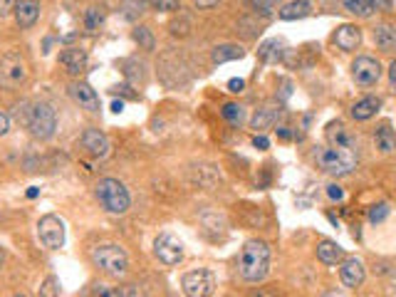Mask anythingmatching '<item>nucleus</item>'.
Wrapping results in <instances>:
<instances>
[{"label": "nucleus", "mask_w": 396, "mask_h": 297, "mask_svg": "<svg viewBox=\"0 0 396 297\" xmlns=\"http://www.w3.org/2000/svg\"><path fill=\"white\" fill-rule=\"evenodd\" d=\"M238 270L245 283H260L270 270V245L265 241H248L241 250Z\"/></svg>", "instance_id": "obj_1"}, {"label": "nucleus", "mask_w": 396, "mask_h": 297, "mask_svg": "<svg viewBox=\"0 0 396 297\" xmlns=\"http://www.w3.org/2000/svg\"><path fill=\"white\" fill-rule=\"evenodd\" d=\"M94 196H97L99 206L107 210V213H114V216H122L126 213L131 206L129 188L122 184L119 179H102L94 186Z\"/></svg>", "instance_id": "obj_2"}, {"label": "nucleus", "mask_w": 396, "mask_h": 297, "mask_svg": "<svg viewBox=\"0 0 396 297\" xmlns=\"http://www.w3.org/2000/svg\"><path fill=\"white\" fill-rule=\"evenodd\" d=\"M92 263L97 270H102L109 278H124L129 272V255L122 245H114V243L94 248Z\"/></svg>", "instance_id": "obj_3"}, {"label": "nucleus", "mask_w": 396, "mask_h": 297, "mask_svg": "<svg viewBox=\"0 0 396 297\" xmlns=\"http://www.w3.org/2000/svg\"><path fill=\"white\" fill-rule=\"evenodd\" d=\"M315 161L322 171L332 173V176H344L357 166V151H344L337 146H317Z\"/></svg>", "instance_id": "obj_4"}, {"label": "nucleus", "mask_w": 396, "mask_h": 297, "mask_svg": "<svg viewBox=\"0 0 396 297\" xmlns=\"http://www.w3.org/2000/svg\"><path fill=\"white\" fill-rule=\"evenodd\" d=\"M25 129L30 131L35 139H50V136L55 134L57 129V114L55 109L45 102L40 104H32V111H30V119L25 124Z\"/></svg>", "instance_id": "obj_5"}, {"label": "nucleus", "mask_w": 396, "mask_h": 297, "mask_svg": "<svg viewBox=\"0 0 396 297\" xmlns=\"http://www.w3.org/2000/svg\"><path fill=\"white\" fill-rule=\"evenodd\" d=\"M25 80H28V62L18 52H8L0 60V85L8 89H18Z\"/></svg>", "instance_id": "obj_6"}, {"label": "nucleus", "mask_w": 396, "mask_h": 297, "mask_svg": "<svg viewBox=\"0 0 396 297\" xmlns=\"http://www.w3.org/2000/svg\"><path fill=\"white\" fill-rule=\"evenodd\" d=\"M181 287H184L186 297H210L216 290V275L210 270H191L181 278Z\"/></svg>", "instance_id": "obj_7"}, {"label": "nucleus", "mask_w": 396, "mask_h": 297, "mask_svg": "<svg viewBox=\"0 0 396 297\" xmlns=\"http://www.w3.org/2000/svg\"><path fill=\"white\" fill-rule=\"evenodd\" d=\"M37 238L47 250H60L65 245V223L57 216H45L37 223Z\"/></svg>", "instance_id": "obj_8"}, {"label": "nucleus", "mask_w": 396, "mask_h": 297, "mask_svg": "<svg viewBox=\"0 0 396 297\" xmlns=\"http://www.w3.org/2000/svg\"><path fill=\"white\" fill-rule=\"evenodd\" d=\"M154 255L164 265H179L184 260V243L173 233H161L154 241Z\"/></svg>", "instance_id": "obj_9"}, {"label": "nucleus", "mask_w": 396, "mask_h": 297, "mask_svg": "<svg viewBox=\"0 0 396 297\" xmlns=\"http://www.w3.org/2000/svg\"><path fill=\"white\" fill-rule=\"evenodd\" d=\"M352 77L357 85L362 87H371L377 85L379 77H382V65H379L374 57H357V60L352 62Z\"/></svg>", "instance_id": "obj_10"}, {"label": "nucleus", "mask_w": 396, "mask_h": 297, "mask_svg": "<svg viewBox=\"0 0 396 297\" xmlns=\"http://www.w3.org/2000/svg\"><path fill=\"white\" fill-rule=\"evenodd\" d=\"M80 144L87 154L94 156V159H104V156H109V148H111L109 139H107L104 131L94 129V126H89V129L82 131Z\"/></svg>", "instance_id": "obj_11"}, {"label": "nucleus", "mask_w": 396, "mask_h": 297, "mask_svg": "<svg viewBox=\"0 0 396 297\" xmlns=\"http://www.w3.org/2000/svg\"><path fill=\"white\" fill-rule=\"evenodd\" d=\"M69 94H72V99L82 107V109L92 111V114L99 111V97L87 82H72V85H69Z\"/></svg>", "instance_id": "obj_12"}, {"label": "nucleus", "mask_w": 396, "mask_h": 297, "mask_svg": "<svg viewBox=\"0 0 396 297\" xmlns=\"http://www.w3.org/2000/svg\"><path fill=\"white\" fill-rule=\"evenodd\" d=\"M394 0H344V8L359 18H371L377 10H391Z\"/></svg>", "instance_id": "obj_13"}, {"label": "nucleus", "mask_w": 396, "mask_h": 297, "mask_svg": "<svg viewBox=\"0 0 396 297\" xmlns=\"http://www.w3.org/2000/svg\"><path fill=\"white\" fill-rule=\"evenodd\" d=\"M364 263L359 258H346L340 267V280L346 285V287H359V285L364 283Z\"/></svg>", "instance_id": "obj_14"}, {"label": "nucleus", "mask_w": 396, "mask_h": 297, "mask_svg": "<svg viewBox=\"0 0 396 297\" xmlns=\"http://www.w3.org/2000/svg\"><path fill=\"white\" fill-rule=\"evenodd\" d=\"M87 62H89V57H87V52H85V50H80V47H67L65 52H60V65L67 69L69 74L85 72Z\"/></svg>", "instance_id": "obj_15"}, {"label": "nucleus", "mask_w": 396, "mask_h": 297, "mask_svg": "<svg viewBox=\"0 0 396 297\" xmlns=\"http://www.w3.org/2000/svg\"><path fill=\"white\" fill-rule=\"evenodd\" d=\"M327 139L332 142V146H337V148H344V151H357V142H354V136L346 134L344 124H342V122L327 124Z\"/></svg>", "instance_id": "obj_16"}, {"label": "nucleus", "mask_w": 396, "mask_h": 297, "mask_svg": "<svg viewBox=\"0 0 396 297\" xmlns=\"http://www.w3.org/2000/svg\"><path fill=\"white\" fill-rule=\"evenodd\" d=\"M334 43H337L340 50H344V52H352V50H357L359 43H362V30H359L357 25H342L340 30L334 32Z\"/></svg>", "instance_id": "obj_17"}, {"label": "nucleus", "mask_w": 396, "mask_h": 297, "mask_svg": "<svg viewBox=\"0 0 396 297\" xmlns=\"http://www.w3.org/2000/svg\"><path fill=\"white\" fill-rule=\"evenodd\" d=\"M40 18V6L37 0H20L15 6V20H18L20 28H32Z\"/></svg>", "instance_id": "obj_18"}, {"label": "nucleus", "mask_w": 396, "mask_h": 297, "mask_svg": "<svg viewBox=\"0 0 396 297\" xmlns=\"http://www.w3.org/2000/svg\"><path fill=\"white\" fill-rule=\"evenodd\" d=\"M379 107H382V102H379L377 97H364V99H359L357 104L352 107V117L357 119V122H366V119H371V117H374V114H377Z\"/></svg>", "instance_id": "obj_19"}, {"label": "nucleus", "mask_w": 396, "mask_h": 297, "mask_svg": "<svg viewBox=\"0 0 396 297\" xmlns=\"http://www.w3.org/2000/svg\"><path fill=\"white\" fill-rule=\"evenodd\" d=\"M317 258H320L324 265H337V263L344 258V250L332 241H322L320 245H317Z\"/></svg>", "instance_id": "obj_20"}, {"label": "nucleus", "mask_w": 396, "mask_h": 297, "mask_svg": "<svg viewBox=\"0 0 396 297\" xmlns=\"http://www.w3.org/2000/svg\"><path fill=\"white\" fill-rule=\"evenodd\" d=\"M374 43L384 52H391L396 47V28H391V25H377L374 28Z\"/></svg>", "instance_id": "obj_21"}, {"label": "nucleus", "mask_w": 396, "mask_h": 297, "mask_svg": "<svg viewBox=\"0 0 396 297\" xmlns=\"http://www.w3.org/2000/svg\"><path fill=\"white\" fill-rule=\"evenodd\" d=\"M374 142H377V148L382 151V154H391L396 148V134L394 129H391L389 124H382L377 129V134H374Z\"/></svg>", "instance_id": "obj_22"}, {"label": "nucleus", "mask_w": 396, "mask_h": 297, "mask_svg": "<svg viewBox=\"0 0 396 297\" xmlns=\"http://www.w3.org/2000/svg\"><path fill=\"white\" fill-rule=\"evenodd\" d=\"M134 285H124V287H114V285L97 283L92 287V297H134Z\"/></svg>", "instance_id": "obj_23"}, {"label": "nucleus", "mask_w": 396, "mask_h": 297, "mask_svg": "<svg viewBox=\"0 0 396 297\" xmlns=\"http://www.w3.org/2000/svg\"><path fill=\"white\" fill-rule=\"evenodd\" d=\"M312 6H309L307 0H292L287 6L280 10V18L283 20H300V18H307Z\"/></svg>", "instance_id": "obj_24"}, {"label": "nucleus", "mask_w": 396, "mask_h": 297, "mask_svg": "<svg viewBox=\"0 0 396 297\" xmlns=\"http://www.w3.org/2000/svg\"><path fill=\"white\" fill-rule=\"evenodd\" d=\"M258 55L265 62H278L280 57L285 55V43L278 40V37H275V40H265V43L258 47Z\"/></svg>", "instance_id": "obj_25"}, {"label": "nucleus", "mask_w": 396, "mask_h": 297, "mask_svg": "<svg viewBox=\"0 0 396 297\" xmlns=\"http://www.w3.org/2000/svg\"><path fill=\"white\" fill-rule=\"evenodd\" d=\"M243 55H245V50H243L241 45H218V47L213 50V62L221 65V62L241 60Z\"/></svg>", "instance_id": "obj_26"}, {"label": "nucleus", "mask_w": 396, "mask_h": 297, "mask_svg": "<svg viewBox=\"0 0 396 297\" xmlns=\"http://www.w3.org/2000/svg\"><path fill=\"white\" fill-rule=\"evenodd\" d=\"M275 122H278V111L270 109V107H263V109L255 111V117L250 119V126L263 131V129H270Z\"/></svg>", "instance_id": "obj_27"}, {"label": "nucleus", "mask_w": 396, "mask_h": 297, "mask_svg": "<svg viewBox=\"0 0 396 297\" xmlns=\"http://www.w3.org/2000/svg\"><path fill=\"white\" fill-rule=\"evenodd\" d=\"M104 23V12H99V8H87L85 12V28L87 30H99V25Z\"/></svg>", "instance_id": "obj_28"}, {"label": "nucleus", "mask_w": 396, "mask_h": 297, "mask_svg": "<svg viewBox=\"0 0 396 297\" xmlns=\"http://www.w3.org/2000/svg\"><path fill=\"white\" fill-rule=\"evenodd\" d=\"M221 114H223V119H228L230 124H241L243 122V107L241 104H233V102L223 107Z\"/></svg>", "instance_id": "obj_29"}, {"label": "nucleus", "mask_w": 396, "mask_h": 297, "mask_svg": "<svg viewBox=\"0 0 396 297\" xmlns=\"http://www.w3.org/2000/svg\"><path fill=\"white\" fill-rule=\"evenodd\" d=\"M134 40L142 45L144 50H154V35H151V30H148V28H136Z\"/></svg>", "instance_id": "obj_30"}, {"label": "nucleus", "mask_w": 396, "mask_h": 297, "mask_svg": "<svg viewBox=\"0 0 396 297\" xmlns=\"http://www.w3.org/2000/svg\"><path fill=\"white\" fill-rule=\"evenodd\" d=\"M148 6L154 8V10H159V12H176V10H181L179 0H148Z\"/></svg>", "instance_id": "obj_31"}, {"label": "nucleus", "mask_w": 396, "mask_h": 297, "mask_svg": "<svg viewBox=\"0 0 396 297\" xmlns=\"http://www.w3.org/2000/svg\"><path fill=\"white\" fill-rule=\"evenodd\" d=\"M391 213V208H389V204H374L369 208V221L371 223H382L384 218L389 216Z\"/></svg>", "instance_id": "obj_32"}, {"label": "nucleus", "mask_w": 396, "mask_h": 297, "mask_svg": "<svg viewBox=\"0 0 396 297\" xmlns=\"http://www.w3.org/2000/svg\"><path fill=\"white\" fill-rule=\"evenodd\" d=\"M57 278H47L40 287V295L43 297H60V287H57Z\"/></svg>", "instance_id": "obj_33"}, {"label": "nucleus", "mask_w": 396, "mask_h": 297, "mask_svg": "<svg viewBox=\"0 0 396 297\" xmlns=\"http://www.w3.org/2000/svg\"><path fill=\"white\" fill-rule=\"evenodd\" d=\"M146 0H126L124 8H126V18H134V15H142Z\"/></svg>", "instance_id": "obj_34"}, {"label": "nucleus", "mask_w": 396, "mask_h": 297, "mask_svg": "<svg viewBox=\"0 0 396 297\" xmlns=\"http://www.w3.org/2000/svg\"><path fill=\"white\" fill-rule=\"evenodd\" d=\"M188 28H191V25H188V20H181V23H171V35H188Z\"/></svg>", "instance_id": "obj_35"}, {"label": "nucleus", "mask_w": 396, "mask_h": 297, "mask_svg": "<svg viewBox=\"0 0 396 297\" xmlns=\"http://www.w3.org/2000/svg\"><path fill=\"white\" fill-rule=\"evenodd\" d=\"M327 196L332 198V201H342V198H344V191H342L337 184H329L327 186Z\"/></svg>", "instance_id": "obj_36"}, {"label": "nucleus", "mask_w": 396, "mask_h": 297, "mask_svg": "<svg viewBox=\"0 0 396 297\" xmlns=\"http://www.w3.org/2000/svg\"><path fill=\"white\" fill-rule=\"evenodd\" d=\"M15 6H18V0H0V18H6L8 12L15 10Z\"/></svg>", "instance_id": "obj_37"}, {"label": "nucleus", "mask_w": 396, "mask_h": 297, "mask_svg": "<svg viewBox=\"0 0 396 297\" xmlns=\"http://www.w3.org/2000/svg\"><path fill=\"white\" fill-rule=\"evenodd\" d=\"M253 3H255V6H258L263 12H270L272 8H278L280 0H253Z\"/></svg>", "instance_id": "obj_38"}, {"label": "nucleus", "mask_w": 396, "mask_h": 297, "mask_svg": "<svg viewBox=\"0 0 396 297\" xmlns=\"http://www.w3.org/2000/svg\"><path fill=\"white\" fill-rule=\"evenodd\" d=\"M228 89L230 92H243V89H245V80H241V77H233V80L228 82Z\"/></svg>", "instance_id": "obj_39"}, {"label": "nucleus", "mask_w": 396, "mask_h": 297, "mask_svg": "<svg viewBox=\"0 0 396 297\" xmlns=\"http://www.w3.org/2000/svg\"><path fill=\"white\" fill-rule=\"evenodd\" d=\"M8 131H10V117L6 111H0V136H6Z\"/></svg>", "instance_id": "obj_40"}, {"label": "nucleus", "mask_w": 396, "mask_h": 297, "mask_svg": "<svg viewBox=\"0 0 396 297\" xmlns=\"http://www.w3.org/2000/svg\"><path fill=\"white\" fill-rule=\"evenodd\" d=\"M253 146H255V148H260V151H265V148L270 146V142H267V136L258 134V136H255V139H253Z\"/></svg>", "instance_id": "obj_41"}, {"label": "nucleus", "mask_w": 396, "mask_h": 297, "mask_svg": "<svg viewBox=\"0 0 396 297\" xmlns=\"http://www.w3.org/2000/svg\"><path fill=\"white\" fill-rule=\"evenodd\" d=\"M193 3H196V8H201V10H208V8L218 6L221 0H193Z\"/></svg>", "instance_id": "obj_42"}, {"label": "nucleus", "mask_w": 396, "mask_h": 297, "mask_svg": "<svg viewBox=\"0 0 396 297\" xmlns=\"http://www.w3.org/2000/svg\"><path fill=\"white\" fill-rule=\"evenodd\" d=\"M389 82H391V87L396 89V62H391V67H389Z\"/></svg>", "instance_id": "obj_43"}, {"label": "nucleus", "mask_w": 396, "mask_h": 297, "mask_svg": "<svg viewBox=\"0 0 396 297\" xmlns=\"http://www.w3.org/2000/svg\"><path fill=\"white\" fill-rule=\"evenodd\" d=\"M122 109H124V102H111V111H117L119 114Z\"/></svg>", "instance_id": "obj_44"}, {"label": "nucleus", "mask_w": 396, "mask_h": 297, "mask_svg": "<svg viewBox=\"0 0 396 297\" xmlns=\"http://www.w3.org/2000/svg\"><path fill=\"white\" fill-rule=\"evenodd\" d=\"M37 193H40V188H35V186H32L30 191H28V198H37Z\"/></svg>", "instance_id": "obj_45"}, {"label": "nucleus", "mask_w": 396, "mask_h": 297, "mask_svg": "<svg viewBox=\"0 0 396 297\" xmlns=\"http://www.w3.org/2000/svg\"><path fill=\"white\" fill-rule=\"evenodd\" d=\"M3 260H6V250L0 248V267H3Z\"/></svg>", "instance_id": "obj_46"}, {"label": "nucleus", "mask_w": 396, "mask_h": 297, "mask_svg": "<svg viewBox=\"0 0 396 297\" xmlns=\"http://www.w3.org/2000/svg\"><path fill=\"white\" fill-rule=\"evenodd\" d=\"M324 297H342V295H340V292H327Z\"/></svg>", "instance_id": "obj_47"}, {"label": "nucleus", "mask_w": 396, "mask_h": 297, "mask_svg": "<svg viewBox=\"0 0 396 297\" xmlns=\"http://www.w3.org/2000/svg\"><path fill=\"white\" fill-rule=\"evenodd\" d=\"M394 290H396V272H394Z\"/></svg>", "instance_id": "obj_48"}, {"label": "nucleus", "mask_w": 396, "mask_h": 297, "mask_svg": "<svg viewBox=\"0 0 396 297\" xmlns=\"http://www.w3.org/2000/svg\"><path fill=\"white\" fill-rule=\"evenodd\" d=\"M12 297H25V295H12Z\"/></svg>", "instance_id": "obj_49"}]
</instances>
